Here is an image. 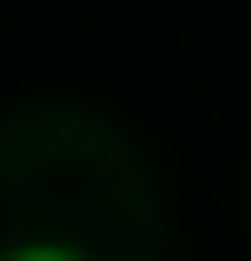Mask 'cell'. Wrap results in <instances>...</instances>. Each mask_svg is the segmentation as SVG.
I'll return each instance as SVG.
<instances>
[{
	"mask_svg": "<svg viewBox=\"0 0 251 261\" xmlns=\"http://www.w3.org/2000/svg\"><path fill=\"white\" fill-rule=\"evenodd\" d=\"M0 261H81V251H61V241H20V251H0Z\"/></svg>",
	"mask_w": 251,
	"mask_h": 261,
	"instance_id": "1",
	"label": "cell"
}]
</instances>
